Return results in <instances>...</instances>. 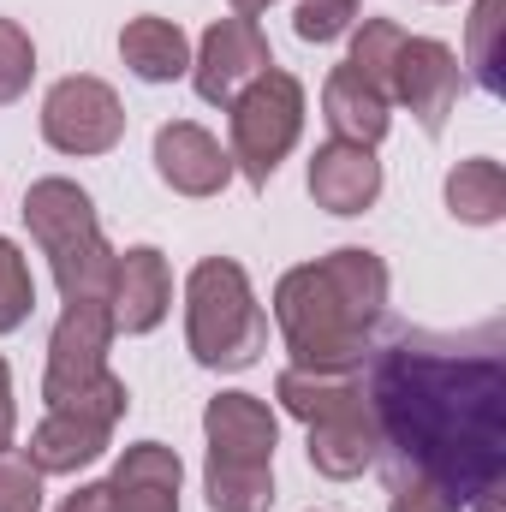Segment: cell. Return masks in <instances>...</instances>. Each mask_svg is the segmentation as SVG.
Returning a JSON list of instances; mask_svg holds the SVG:
<instances>
[{
    "label": "cell",
    "instance_id": "cell-5",
    "mask_svg": "<svg viewBox=\"0 0 506 512\" xmlns=\"http://www.w3.org/2000/svg\"><path fill=\"white\" fill-rule=\"evenodd\" d=\"M108 340H114L108 304H66L54 346H48V382H42L54 411L114 429V417L126 411V382L108 370Z\"/></svg>",
    "mask_w": 506,
    "mask_h": 512
},
{
    "label": "cell",
    "instance_id": "cell-7",
    "mask_svg": "<svg viewBox=\"0 0 506 512\" xmlns=\"http://www.w3.org/2000/svg\"><path fill=\"white\" fill-rule=\"evenodd\" d=\"M227 108H233V161L245 167L251 185H268L274 167L286 161V149L298 143V126H304V90H298V78L268 66V72H256Z\"/></svg>",
    "mask_w": 506,
    "mask_h": 512
},
{
    "label": "cell",
    "instance_id": "cell-11",
    "mask_svg": "<svg viewBox=\"0 0 506 512\" xmlns=\"http://www.w3.org/2000/svg\"><path fill=\"white\" fill-rule=\"evenodd\" d=\"M155 167H161V179H167L173 191H185V197H215V191L233 179V155H227L203 126H191V120L155 131Z\"/></svg>",
    "mask_w": 506,
    "mask_h": 512
},
{
    "label": "cell",
    "instance_id": "cell-16",
    "mask_svg": "<svg viewBox=\"0 0 506 512\" xmlns=\"http://www.w3.org/2000/svg\"><path fill=\"white\" fill-rule=\"evenodd\" d=\"M322 108H328V126L340 143H364L376 149L387 137V90H376L358 66H340L322 90Z\"/></svg>",
    "mask_w": 506,
    "mask_h": 512
},
{
    "label": "cell",
    "instance_id": "cell-1",
    "mask_svg": "<svg viewBox=\"0 0 506 512\" xmlns=\"http://www.w3.org/2000/svg\"><path fill=\"white\" fill-rule=\"evenodd\" d=\"M370 417L387 483L417 477L441 495L483 501L501 495L506 477V358L501 328L483 352L435 334H393L370 358Z\"/></svg>",
    "mask_w": 506,
    "mask_h": 512
},
{
    "label": "cell",
    "instance_id": "cell-2",
    "mask_svg": "<svg viewBox=\"0 0 506 512\" xmlns=\"http://www.w3.org/2000/svg\"><path fill=\"white\" fill-rule=\"evenodd\" d=\"M387 304V268L376 251H334L292 268L274 292L292 370H364V346Z\"/></svg>",
    "mask_w": 506,
    "mask_h": 512
},
{
    "label": "cell",
    "instance_id": "cell-21",
    "mask_svg": "<svg viewBox=\"0 0 506 512\" xmlns=\"http://www.w3.org/2000/svg\"><path fill=\"white\" fill-rule=\"evenodd\" d=\"M30 304H36L30 268H24L18 245H6V239H0V334H12V328L30 316Z\"/></svg>",
    "mask_w": 506,
    "mask_h": 512
},
{
    "label": "cell",
    "instance_id": "cell-18",
    "mask_svg": "<svg viewBox=\"0 0 506 512\" xmlns=\"http://www.w3.org/2000/svg\"><path fill=\"white\" fill-rule=\"evenodd\" d=\"M120 54L143 84H173V78L191 72V42L167 18H131L126 36H120Z\"/></svg>",
    "mask_w": 506,
    "mask_h": 512
},
{
    "label": "cell",
    "instance_id": "cell-23",
    "mask_svg": "<svg viewBox=\"0 0 506 512\" xmlns=\"http://www.w3.org/2000/svg\"><path fill=\"white\" fill-rule=\"evenodd\" d=\"M495 30H501V0H477V18H471V66H477V84L495 96L501 90V60H495Z\"/></svg>",
    "mask_w": 506,
    "mask_h": 512
},
{
    "label": "cell",
    "instance_id": "cell-3",
    "mask_svg": "<svg viewBox=\"0 0 506 512\" xmlns=\"http://www.w3.org/2000/svg\"><path fill=\"white\" fill-rule=\"evenodd\" d=\"M24 221L36 233V245L54 262V280L66 292V304H108L114 292V262L102 227H96V209L90 197L72 185V179H42L30 185L24 197Z\"/></svg>",
    "mask_w": 506,
    "mask_h": 512
},
{
    "label": "cell",
    "instance_id": "cell-9",
    "mask_svg": "<svg viewBox=\"0 0 506 512\" xmlns=\"http://www.w3.org/2000/svg\"><path fill=\"white\" fill-rule=\"evenodd\" d=\"M387 96H399L417 114V126L435 137L447 126L453 102H459V60H453V48H441L429 36H405L399 54H393V72H387Z\"/></svg>",
    "mask_w": 506,
    "mask_h": 512
},
{
    "label": "cell",
    "instance_id": "cell-28",
    "mask_svg": "<svg viewBox=\"0 0 506 512\" xmlns=\"http://www.w3.org/2000/svg\"><path fill=\"white\" fill-rule=\"evenodd\" d=\"M12 441V382H6V364H0V447Z\"/></svg>",
    "mask_w": 506,
    "mask_h": 512
},
{
    "label": "cell",
    "instance_id": "cell-12",
    "mask_svg": "<svg viewBox=\"0 0 506 512\" xmlns=\"http://www.w3.org/2000/svg\"><path fill=\"white\" fill-rule=\"evenodd\" d=\"M381 191V161L364 149V143H328V149H316V161H310V197L322 203V209H334V215H364L370 203H376Z\"/></svg>",
    "mask_w": 506,
    "mask_h": 512
},
{
    "label": "cell",
    "instance_id": "cell-20",
    "mask_svg": "<svg viewBox=\"0 0 506 512\" xmlns=\"http://www.w3.org/2000/svg\"><path fill=\"white\" fill-rule=\"evenodd\" d=\"M399 42H405V30H399V24H387V18H376V24H364V36H358V48H352V60H346V66H358L376 90H387V72H393ZM387 102H393V96H387Z\"/></svg>",
    "mask_w": 506,
    "mask_h": 512
},
{
    "label": "cell",
    "instance_id": "cell-25",
    "mask_svg": "<svg viewBox=\"0 0 506 512\" xmlns=\"http://www.w3.org/2000/svg\"><path fill=\"white\" fill-rule=\"evenodd\" d=\"M358 0H298V36L304 42H334L352 24Z\"/></svg>",
    "mask_w": 506,
    "mask_h": 512
},
{
    "label": "cell",
    "instance_id": "cell-19",
    "mask_svg": "<svg viewBox=\"0 0 506 512\" xmlns=\"http://www.w3.org/2000/svg\"><path fill=\"white\" fill-rule=\"evenodd\" d=\"M447 209L459 215V221H501L506 209V173L501 161H489V155H477V161H459V173L447 179Z\"/></svg>",
    "mask_w": 506,
    "mask_h": 512
},
{
    "label": "cell",
    "instance_id": "cell-29",
    "mask_svg": "<svg viewBox=\"0 0 506 512\" xmlns=\"http://www.w3.org/2000/svg\"><path fill=\"white\" fill-rule=\"evenodd\" d=\"M233 6H239V18H251V12H262V6H268V0H233Z\"/></svg>",
    "mask_w": 506,
    "mask_h": 512
},
{
    "label": "cell",
    "instance_id": "cell-14",
    "mask_svg": "<svg viewBox=\"0 0 506 512\" xmlns=\"http://www.w3.org/2000/svg\"><path fill=\"white\" fill-rule=\"evenodd\" d=\"M114 512H179V453L161 441L126 447L114 471Z\"/></svg>",
    "mask_w": 506,
    "mask_h": 512
},
{
    "label": "cell",
    "instance_id": "cell-15",
    "mask_svg": "<svg viewBox=\"0 0 506 512\" xmlns=\"http://www.w3.org/2000/svg\"><path fill=\"white\" fill-rule=\"evenodd\" d=\"M370 459H376V417H370V399L310 423V465H316L322 477H358Z\"/></svg>",
    "mask_w": 506,
    "mask_h": 512
},
{
    "label": "cell",
    "instance_id": "cell-24",
    "mask_svg": "<svg viewBox=\"0 0 506 512\" xmlns=\"http://www.w3.org/2000/svg\"><path fill=\"white\" fill-rule=\"evenodd\" d=\"M30 72H36V48H30V36H24L18 24L0 18V102H12V96L30 84Z\"/></svg>",
    "mask_w": 506,
    "mask_h": 512
},
{
    "label": "cell",
    "instance_id": "cell-27",
    "mask_svg": "<svg viewBox=\"0 0 506 512\" xmlns=\"http://www.w3.org/2000/svg\"><path fill=\"white\" fill-rule=\"evenodd\" d=\"M60 512H114V489L108 483H90V489H78Z\"/></svg>",
    "mask_w": 506,
    "mask_h": 512
},
{
    "label": "cell",
    "instance_id": "cell-17",
    "mask_svg": "<svg viewBox=\"0 0 506 512\" xmlns=\"http://www.w3.org/2000/svg\"><path fill=\"white\" fill-rule=\"evenodd\" d=\"M108 447V429L90 423V417H72V411H48L42 429L30 435V465L48 477V471H84L96 465Z\"/></svg>",
    "mask_w": 506,
    "mask_h": 512
},
{
    "label": "cell",
    "instance_id": "cell-22",
    "mask_svg": "<svg viewBox=\"0 0 506 512\" xmlns=\"http://www.w3.org/2000/svg\"><path fill=\"white\" fill-rule=\"evenodd\" d=\"M0 512H42V471L30 453L0 447Z\"/></svg>",
    "mask_w": 506,
    "mask_h": 512
},
{
    "label": "cell",
    "instance_id": "cell-4",
    "mask_svg": "<svg viewBox=\"0 0 506 512\" xmlns=\"http://www.w3.org/2000/svg\"><path fill=\"white\" fill-rule=\"evenodd\" d=\"M209 429V507L215 512H268L274 501V411L256 393H221L203 417Z\"/></svg>",
    "mask_w": 506,
    "mask_h": 512
},
{
    "label": "cell",
    "instance_id": "cell-13",
    "mask_svg": "<svg viewBox=\"0 0 506 512\" xmlns=\"http://www.w3.org/2000/svg\"><path fill=\"white\" fill-rule=\"evenodd\" d=\"M167 298H173V280H167V262L161 251H149V245H137L114 262V292H108V316H114V328H126V334H149L161 316H167Z\"/></svg>",
    "mask_w": 506,
    "mask_h": 512
},
{
    "label": "cell",
    "instance_id": "cell-6",
    "mask_svg": "<svg viewBox=\"0 0 506 512\" xmlns=\"http://www.w3.org/2000/svg\"><path fill=\"white\" fill-rule=\"evenodd\" d=\"M185 298H191L185 334H191L197 364H209V370H251L256 352L268 346V316L251 298L245 268L227 262V256H209V262L191 268Z\"/></svg>",
    "mask_w": 506,
    "mask_h": 512
},
{
    "label": "cell",
    "instance_id": "cell-8",
    "mask_svg": "<svg viewBox=\"0 0 506 512\" xmlns=\"http://www.w3.org/2000/svg\"><path fill=\"white\" fill-rule=\"evenodd\" d=\"M120 131H126L120 96L102 78H66L42 102V137L66 155H102L120 143Z\"/></svg>",
    "mask_w": 506,
    "mask_h": 512
},
{
    "label": "cell",
    "instance_id": "cell-26",
    "mask_svg": "<svg viewBox=\"0 0 506 512\" xmlns=\"http://www.w3.org/2000/svg\"><path fill=\"white\" fill-rule=\"evenodd\" d=\"M393 489V507L387 512H459L453 495H441L435 483H417V477H399V483H387Z\"/></svg>",
    "mask_w": 506,
    "mask_h": 512
},
{
    "label": "cell",
    "instance_id": "cell-10",
    "mask_svg": "<svg viewBox=\"0 0 506 512\" xmlns=\"http://www.w3.org/2000/svg\"><path fill=\"white\" fill-rule=\"evenodd\" d=\"M268 66H274V54H268L256 18H221L203 36V54H197V96L227 108L256 72H268Z\"/></svg>",
    "mask_w": 506,
    "mask_h": 512
}]
</instances>
